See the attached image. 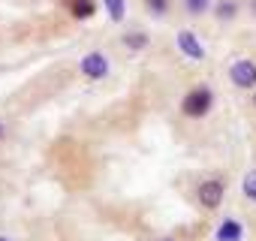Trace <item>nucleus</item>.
<instances>
[{
    "label": "nucleus",
    "mask_w": 256,
    "mask_h": 241,
    "mask_svg": "<svg viewBox=\"0 0 256 241\" xmlns=\"http://www.w3.org/2000/svg\"><path fill=\"white\" fill-rule=\"evenodd\" d=\"M217 106V94L211 84H193L184 96H181V114L187 120H205Z\"/></svg>",
    "instance_id": "nucleus-1"
},
{
    "label": "nucleus",
    "mask_w": 256,
    "mask_h": 241,
    "mask_svg": "<svg viewBox=\"0 0 256 241\" xmlns=\"http://www.w3.org/2000/svg\"><path fill=\"white\" fill-rule=\"evenodd\" d=\"M223 199H226V178L223 175H208L196 184V202L202 211H208V214L220 211Z\"/></svg>",
    "instance_id": "nucleus-2"
},
{
    "label": "nucleus",
    "mask_w": 256,
    "mask_h": 241,
    "mask_svg": "<svg viewBox=\"0 0 256 241\" xmlns=\"http://www.w3.org/2000/svg\"><path fill=\"white\" fill-rule=\"evenodd\" d=\"M78 72H82V78H88V82H106V78L112 76V58H108L102 48H90V52L82 54Z\"/></svg>",
    "instance_id": "nucleus-3"
},
{
    "label": "nucleus",
    "mask_w": 256,
    "mask_h": 241,
    "mask_svg": "<svg viewBox=\"0 0 256 241\" xmlns=\"http://www.w3.org/2000/svg\"><path fill=\"white\" fill-rule=\"evenodd\" d=\"M229 82L238 90H256V60L253 58H238L229 64Z\"/></svg>",
    "instance_id": "nucleus-4"
},
{
    "label": "nucleus",
    "mask_w": 256,
    "mask_h": 241,
    "mask_svg": "<svg viewBox=\"0 0 256 241\" xmlns=\"http://www.w3.org/2000/svg\"><path fill=\"white\" fill-rule=\"evenodd\" d=\"M175 48H178V54L187 58V60H205V46H202V40H199L193 30H187V28H181V30L175 34Z\"/></svg>",
    "instance_id": "nucleus-5"
},
{
    "label": "nucleus",
    "mask_w": 256,
    "mask_h": 241,
    "mask_svg": "<svg viewBox=\"0 0 256 241\" xmlns=\"http://www.w3.org/2000/svg\"><path fill=\"white\" fill-rule=\"evenodd\" d=\"M120 48H126L130 54H139V52H148L151 48V34L142 30V28H130V30H124L120 40H118Z\"/></svg>",
    "instance_id": "nucleus-6"
},
{
    "label": "nucleus",
    "mask_w": 256,
    "mask_h": 241,
    "mask_svg": "<svg viewBox=\"0 0 256 241\" xmlns=\"http://www.w3.org/2000/svg\"><path fill=\"white\" fill-rule=\"evenodd\" d=\"M214 241H244V223L235 214L220 217V223L214 229Z\"/></svg>",
    "instance_id": "nucleus-7"
},
{
    "label": "nucleus",
    "mask_w": 256,
    "mask_h": 241,
    "mask_svg": "<svg viewBox=\"0 0 256 241\" xmlns=\"http://www.w3.org/2000/svg\"><path fill=\"white\" fill-rule=\"evenodd\" d=\"M211 16H214V22H217L220 28L235 24V18L241 16V0H214Z\"/></svg>",
    "instance_id": "nucleus-8"
},
{
    "label": "nucleus",
    "mask_w": 256,
    "mask_h": 241,
    "mask_svg": "<svg viewBox=\"0 0 256 241\" xmlns=\"http://www.w3.org/2000/svg\"><path fill=\"white\" fill-rule=\"evenodd\" d=\"M72 22H90L96 16V0H70Z\"/></svg>",
    "instance_id": "nucleus-9"
},
{
    "label": "nucleus",
    "mask_w": 256,
    "mask_h": 241,
    "mask_svg": "<svg viewBox=\"0 0 256 241\" xmlns=\"http://www.w3.org/2000/svg\"><path fill=\"white\" fill-rule=\"evenodd\" d=\"M211 6H214V0H181V10H184L190 18H202V16H208Z\"/></svg>",
    "instance_id": "nucleus-10"
},
{
    "label": "nucleus",
    "mask_w": 256,
    "mask_h": 241,
    "mask_svg": "<svg viewBox=\"0 0 256 241\" xmlns=\"http://www.w3.org/2000/svg\"><path fill=\"white\" fill-rule=\"evenodd\" d=\"M145 4V12L151 18H166L172 12V0H142Z\"/></svg>",
    "instance_id": "nucleus-11"
},
{
    "label": "nucleus",
    "mask_w": 256,
    "mask_h": 241,
    "mask_svg": "<svg viewBox=\"0 0 256 241\" xmlns=\"http://www.w3.org/2000/svg\"><path fill=\"white\" fill-rule=\"evenodd\" d=\"M241 196L247 202H256V169H247L241 178Z\"/></svg>",
    "instance_id": "nucleus-12"
},
{
    "label": "nucleus",
    "mask_w": 256,
    "mask_h": 241,
    "mask_svg": "<svg viewBox=\"0 0 256 241\" xmlns=\"http://www.w3.org/2000/svg\"><path fill=\"white\" fill-rule=\"evenodd\" d=\"M102 4H106L108 18H112L114 24H120V22H124V16H126V4H124V0H102Z\"/></svg>",
    "instance_id": "nucleus-13"
},
{
    "label": "nucleus",
    "mask_w": 256,
    "mask_h": 241,
    "mask_svg": "<svg viewBox=\"0 0 256 241\" xmlns=\"http://www.w3.org/2000/svg\"><path fill=\"white\" fill-rule=\"evenodd\" d=\"M4 136H6V124L0 120V142H4Z\"/></svg>",
    "instance_id": "nucleus-14"
},
{
    "label": "nucleus",
    "mask_w": 256,
    "mask_h": 241,
    "mask_svg": "<svg viewBox=\"0 0 256 241\" xmlns=\"http://www.w3.org/2000/svg\"><path fill=\"white\" fill-rule=\"evenodd\" d=\"M0 241H16L12 235H4V232H0Z\"/></svg>",
    "instance_id": "nucleus-15"
},
{
    "label": "nucleus",
    "mask_w": 256,
    "mask_h": 241,
    "mask_svg": "<svg viewBox=\"0 0 256 241\" xmlns=\"http://www.w3.org/2000/svg\"><path fill=\"white\" fill-rule=\"evenodd\" d=\"M250 16H256V0H250Z\"/></svg>",
    "instance_id": "nucleus-16"
},
{
    "label": "nucleus",
    "mask_w": 256,
    "mask_h": 241,
    "mask_svg": "<svg viewBox=\"0 0 256 241\" xmlns=\"http://www.w3.org/2000/svg\"><path fill=\"white\" fill-rule=\"evenodd\" d=\"M157 241H178V238H172V235H163V238H157Z\"/></svg>",
    "instance_id": "nucleus-17"
},
{
    "label": "nucleus",
    "mask_w": 256,
    "mask_h": 241,
    "mask_svg": "<svg viewBox=\"0 0 256 241\" xmlns=\"http://www.w3.org/2000/svg\"><path fill=\"white\" fill-rule=\"evenodd\" d=\"M253 108H256V90H253Z\"/></svg>",
    "instance_id": "nucleus-18"
}]
</instances>
